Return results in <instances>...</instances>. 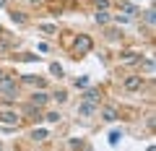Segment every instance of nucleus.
Wrapping results in <instances>:
<instances>
[{
  "mask_svg": "<svg viewBox=\"0 0 156 151\" xmlns=\"http://www.w3.org/2000/svg\"><path fill=\"white\" fill-rule=\"evenodd\" d=\"M18 120H21V117H18L16 112H11V110H0V123H5V125H16Z\"/></svg>",
  "mask_w": 156,
  "mask_h": 151,
  "instance_id": "39448f33",
  "label": "nucleus"
},
{
  "mask_svg": "<svg viewBox=\"0 0 156 151\" xmlns=\"http://www.w3.org/2000/svg\"><path fill=\"white\" fill-rule=\"evenodd\" d=\"M68 146H70V149H76V146H78V149H86V143L81 138H70V141H68Z\"/></svg>",
  "mask_w": 156,
  "mask_h": 151,
  "instance_id": "a211bd4d",
  "label": "nucleus"
},
{
  "mask_svg": "<svg viewBox=\"0 0 156 151\" xmlns=\"http://www.w3.org/2000/svg\"><path fill=\"white\" fill-rule=\"evenodd\" d=\"M73 86H76V89H86V86H89V78H86V76H81V78L73 81Z\"/></svg>",
  "mask_w": 156,
  "mask_h": 151,
  "instance_id": "2eb2a0df",
  "label": "nucleus"
},
{
  "mask_svg": "<svg viewBox=\"0 0 156 151\" xmlns=\"http://www.w3.org/2000/svg\"><path fill=\"white\" fill-rule=\"evenodd\" d=\"M122 86H125V91H140L146 86V78L143 76H128V78L122 81Z\"/></svg>",
  "mask_w": 156,
  "mask_h": 151,
  "instance_id": "7ed1b4c3",
  "label": "nucleus"
},
{
  "mask_svg": "<svg viewBox=\"0 0 156 151\" xmlns=\"http://www.w3.org/2000/svg\"><path fill=\"white\" fill-rule=\"evenodd\" d=\"M3 5H5V0H0V8H3Z\"/></svg>",
  "mask_w": 156,
  "mask_h": 151,
  "instance_id": "bb28decb",
  "label": "nucleus"
},
{
  "mask_svg": "<svg viewBox=\"0 0 156 151\" xmlns=\"http://www.w3.org/2000/svg\"><path fill=\"white\" fill-rule=\"evenodd\" d=\"M120 138H122V133H120V130H112V133H109V143H112V146L120 143Z\"/></svg>",
  "mask_w": 156,
  "mask_h": 151,
  "instance_id": "dca6fc26",
  "label": "nucleus"
},
{
  "mask_svg": "<svg viewBox=\"0 0 156 151\" xmlns=\"http://www.w3.org/2000/svg\"><path fill=\"white\" fill-rule=\"evenodd\" d=\"M143 18H146V23H148V26H154V21H156V13H154V11H146V16H143Z\"/></svg>",
  "mask_w": 156,
  "mask_h": 151,
  "instance_id": "aec40b11",
  "label": "nucleus"
},
{
  "mask_svg": "<svg viewBox=\"0 0 156 151\" xmlns=\"http://www.w3.org/2000/svg\"><path fill=\"white\" fill-rule=\"evenodd\" d=\"M0 91L5 94V99H16V94H18V84H16V78L3 73V78H0Z\"/></svg>",
  "mask_w": 156,
  "mask_h": 151,
  "instance_id": "f03ea898",
  "label": "nucleus"
},
{
  "mask_svg": "<svg viewBox=\"0 0 156 151\" xmlns=\"http://www.w3.org/2000/svg\"><path fill=\"white\" fill-rule=\"evenodd\" d=\"M78 112H81L83 117H91V115L96 112V104H91V102H83V104L78 107Z\"/></svg>",
  "mask_w": 156,
  "mask_h": 151,
  "instance_id": "9d476101",
  "label": "nucleus"
},
{
  "mask_svg": "<svg viewBox=\"0 0 156 151\" xmlns=\"http://www.w3.org/2000/svg\"><path fill=\"white\" fill-rule=\"evenodd\" d=\"M143 70L146 73H154V60H151V57H146V60H143Z\"/></svg>",
  "mask_w": 156,
  "mask_h": 151,
  "instance_id": "412c9836",
  "label": "nucleus"
},
{
  "mask_svg": "<svg viewBox=\"0 0 156 151\" xmlns=\"http://www.w3.org/2000/svg\"><path fill=\"white\" fill-rule=\"evenodd\" d=\"M60 112H47V123H60Z\"/></svg>",
  "mask_w": 156,
  "mask_h": 151,
  "instance_id": "6ab92c4d",
  "label": "nucleus"
},
{
  "mask_svg": "<svg viewBox=\"0 0 156 151\" xmlns=\"http://www.w3.org/2000/svg\"><path fill=\"white\" fill-rule=\"evenodd\" d=\"M99 99H101L99 89H91V86H86V91H83V102H91V104H99Z\"/></svg>",
  "mask_w": 156,
  "mask_h": 151,
  "instance_id": "423d86ee",
  "label": "nucleus"
},
{
  "mask_svg": "<svg viewBox=\"0 0 156 151\" xmlns=\"http://www.w3.org/2000/svg\"><path fill=\"white\" fill-rule=\"evenodd\" d=\"M109 13H107V8H96V16H94V21L96 23H101V26H107V23H109Z\"/></svg>",
  "mask_w": 156,
  "mask_h": 151,
  "instance_id": "0eeeda50",
  "label": "nucleus"
},
{
  "mask_svg": "<svg viewBox=\"0 0 156 151\" xmlns=\"http://www.w3.org/2000/svg\"><path fill=\"white\" fill-rule=\"evenodd\" d=\"M91 50H94V39H91L89 34H78L76 39H73V52H76L78 57H81V55H89Z\"/></svg>",
  "mask_w": 156,
  "mask_h": 151,
  "instance_id": "f257e3e1",
  "label": "nucleus"
},
{
  "mask_svg": "<svg viewBox=\"0 0 156 151\" xmlns=\"http://www.w3.org/2000/svg\"><path fill=\"white\" fill-rule=\"evenodd\" d=\"M47 102H50V94H47V91H34V94H31V104L39 107V110H42Z\"/></svg>",
  "mask_w": 156,
  "mask_h": 151,
  "instance_id": "20e7f679",
  "label": "nucleus"
},
{
  "mask_svg": "<svg viewBox=\"0 0 156 151\" xmlns=\"http://www.w3.org/2000/svg\"><path fill=\"white\" fill-rule=\"evenodd\" d=\"M120 60H122V63H140V52H133V50L120 52Z\"/></svg>",
  "mask_w": 156,
  "mask_h": 151,
  "instance_id": "6e6552de",
  "label": "nucleus"
},
{
  "mask_svg": "<svg viewBox=\"0 0 156 151\" xmlns=\"http://www.w3.org/2000/svg\"><path fill=\"white\" fill-rule=\"evenodd\" d=\"M47 135H50L47 130H42V128H39V130H34V133H31V138H34V141H44Z\"/></svg>",
  "mask_w": 156,
  "mask_h": 151,
  "instance_id": "f3484780",
  "label": "nucleus"
},
{
  "mask_svg": "<svg viewBox=\"0 0 156 151\" xmlns=\"http://www.w3.org/2000/svg\"><path fill=\"white\" fill-rule=\"evenodd\" d=\"M50 70H52V76H62V68L57 65V63H52V65H50Z\"/></svg>",
  "mask_w": 156,
  "mask_h": 151,
  "instance_id": "b1692460",
  "label": "nucleus"
},
{
  "mask_svg": "<svg viewBox=\"0 0 156 151\" xmlns=\"http://www.w3.org/2000/svg\"><path fill=\"white\" fill-rule=\"evenodd\" d=\"M107 39H122V31L120 29H107Z\"/></svg>",
  "mask_w": 156,
  "mask_h": 151,
  "instance_id": "4468645a",
  "label": "nucleus"
},
{
  "mask_svg": "<svg viewBox=\"0 0 156 151\" xmlns=\"http://www.w3.org/2000/svg\"><path fill=\"white\" fill-rule=\"evenodd\" d=\"M96 8H109V0H96Z\"/></svg>",
  "mask_w": 156,
  "mask_h": 151,
  "instance_id": "393cba45",
  "label": "nucleus"
},
{
  "mask_svg": "<svg viewBox=\"0 0 156 151\" xmlns=\"http://www.w3.org/2000/svg\"><path fill=\"white\" fill-rule=\"evenodd\" d=\"M21 81L31 86H44V78H39V76H21Z\"/></svg>",
  "mask_w": 156,
  "mask_h": 151,
  "instance_id": "f8f14e48",
  "label": "nucleus"
},
{
  "mask_svg": "<svg viewBox=\"0 0 156 151\" xmlns=\"http://www.w3.org/2000/svg\"><path fill=\"white\" fill-rule=\"evenodd\" d=\"M101 117H104L107 123H115V120H117V110H112V107H104V110H101Z\"/></svg>",
  "mask_w": 156,
  "mask_h": 151,
  "instance_id": "9b49d317",
  "label": "nucleus"
},
{
  "mask_svg": "<svg viewBox=\"0 0 156 151\" xmlns=\"http://www.w3.org/2000/svg\"><path fill=\"white\" fill-rule=\"evenodd\" d=\"M11 18H13L16 23H26V18H23V13H16V11H13V13H11Z\"/></svg>",
  "mask_w": 156,
  "mask_h": 151,
  "instance_id": "5701e85b",
  "label": "nucleus"
},
{
  "mask_svg": "<svg viewBox=\"0 0 156 151\" xmlns=\"http://www.w3.org/2000/svg\"><path fill=\"white\" fill-rule=\"evenodd\" d=\"M0 31H3V29H0Z\"/></svg>",
  "mask_w": 156,
  "mask_h": 151,
  "instance_id": "c85d7f7f",
  "label": "nucleus"
},
{
  "mask_svg": "<svg viewBox=\"0 0 156 151\" xmlns=\"http://www.w3.org/2000/svg\"><path fill=\"white\" fill-rule=\"evenodd\" d=\"M39 29H42V31H47V34H55V31H57V26H52V23H42Z\"/></svg>",
  "mask_w": 156,
  "mask_h": 151,
  "instance_id": "4be33fe9",
  "label": "nucleus"
},
{
  "mask_svg": "<svg viewBox=\"0 0 156 151\" xmlns=\"http://www.w3.org/2000/svg\"><path fill=\"white\" fill-rule=\"evenodd\" d=\"M13 45V37H8L5 31H0V52H8Z\"/></svg>",
  "mask_w": 156,
  "mask_h": 151,
  "instance_id": "1a4fd4ad",
  "label": "nucleus"
},
{
  "mask_svg": "<svg viewBox=\"0 0 156 151\" xmlns=\"http://www.w3.org/2000/svg\"><path fill=\"white\" fill-rule=\"evenodd\" d=\"M0 78H3V68H0Z\"/></svg>",
  "mask_w": 156,
  "mask_h": 151,
  "instance_id": "cd10ccee",
  "label": "nucleus"
},
{
  "mask_svg": "<svg viewBox=\"0 0 156 151\" xmlns=\"http://www.w3.org/2000/svg\"><path fill=\"white\" fill-rule=\"evenodd\" d=\"M122 8H125V11H128V13H138V8H135V5H128V3H125Z\"/></svg>",
  "mask_w": 156,
  "mask_h": 151,
  "instance_id": "a878e982",
  "label": "nucleus"
},
{
  "mask_svg": "<svg viewBox=\"0 0 156 151\" xmlns=\"http://www.w3.org/2000/svg\"><path fill=\"white\" fill-rule=\"evenodd\" d=\"M52 99H55L57 104H62V102H68V91H65V89H60V91H55V94H52Z\"/></svg>",
  "mask_w": 156,
  "mask_h": 151,
  "instance_id": "ddd939ff",
  "label": "nucleus"
}]
</instances>
